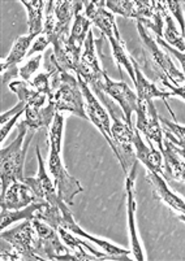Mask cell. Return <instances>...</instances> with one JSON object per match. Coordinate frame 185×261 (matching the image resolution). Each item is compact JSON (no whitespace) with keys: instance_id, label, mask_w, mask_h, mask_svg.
Masks as SVG:
<instances>
[{"instance_id":"6da1fadb","label":"cell","mask_w":185,"mask_h":261,"mask_svg":"<svg viewBox=\"0 0 185 261\" xmlns=\"http://www.w3.org/2000/svg\"><path fill=\"white\" fill-rule=\"evenodd\" d=\"M64 133V116L56 113L51 129L49 132L50 141V156H49V169L50 174L54 178L55 186L58 189L59 196L63 199L68 205H72L73 199L77 194L84 191V187L68 173L67 168L64 167L61 159V143H63Z\"/></svg>"},{"instance_id":"7a4b0ae2","label":"cell","mask_w":185,"mask_h":261,"mask_svg":"<svg viewBox=\"0 0 185 261\" xmlns=\"http://www.w3.org/2000/svg\"><path fill=\"white\" fill-rule=\"evenodd\" d=\"M35 132L29 129L26 121H21L17 125V137L9 146L3 147L0 151V178H2V194L3 196L8 187L13 182L25 181L24 164L29 144Z\"/></svg>"},{"instance_id":"3957f363","label":"cell","mask_w":185,"mask_h":261,"mask_svg":"<svg viewBox=\"0 0 185 261\" xmlns=\"http://www.w3.org/2000/svg\"><path fill=\"white\" fill-rule=\"evenodd\" d=\"M49 103L55 106L56 112H70L71 115L89 120L85 109L84 94L78 85L77 77H73L60 66L51 74V94L49 96Z\"/></svg>"},{"instance_id":"277c9868","label":"cell","mask_w":185,"mask_h":261,"mask_svg":"<svg viewBox=\"0 0 185 261\" xmlns=\"http://www.w3.org/2000/svg\"><path fill=\"white\" fill-rule=\"evenodd\" d=\"M32 221L37 231L34 252L39 260H77L70 247L65 243H61L58 230L38 218H33Z\"/></svg>"},{"instance_id":"5b68a950","label":"cell","mask_w":185,"mask_h":261,"mask_svg":"<svg viewBox=\"0 0 185 261\" xmlns=\"http://www.w3.org/2000/svg\"><path fill=\"white\" fill-rule=\"evenodd\" d=\"M137 30H138L142 43H144V46L148 48L149 54H150L151 60L155 64L156 68L162 72L160 75L167 78L168 82H171L174 86H181V85H184L185 75L175 66L170 54L167 51H163L162 47L156 43L154 38H151V35L149 34L146 28L141 22H137Z\"/></svg>"},{"instance_id":"8992f818","label":"cell","mask_w":185,"mask_h":261,"mask_svg":"<svg viewBox=\"0 0 185 261\" xmlns=\"http://www.w3.org/2000/svg\"><path fill=\"white\" fill-rule=\"evenodd\" d=\"M111 132H112L113 144L116 147V158L120 161L124 174L128 175L130 169L137 164L136 149H134L136 127L129 126L125 120H113Z\"/></svg>"},{"instance_id":"52a82bcc","label":"cell","mask_w":185,"mask_h":261,"mask_svg":"<svg viewBox=\"0 0 185 261\" xmlns=\"http://www.w3.org/2000/svg\"><path fill=\"white\" fill-rule=\"evenodd\" d=\"M2 239L11 244L22 260L41 261L34 252L37 231L32 220H24L15 229L2 230Z\"/></svg>"},{"instance_id":"ba28073f","label":"cell","mask_w":185,"mask_h":261,"mask_svg":"<svg viewBox=\"0 0 185 261\" xmlns=\"http://www.w3.org/2000/svg\"><path fill=\"white\" fill-rule=\"evenodd\" d=\"M77 80L78 85L81 87L82 94H84L85 109H86L87 118H89V121H91V123L96 125L97 129H98L99 132H101V134L106 138L107 143L110 144L111 149H112L113 155L116 156V147L115 144H113L112 132H111V118L110 115L107 113V109L102 106L101 101L98 100V98L92 94L90 87L85 84L81 78H77Z\"/></svg>"},{"instance_id":"9c48e42d","label":"cell","mask_w":185,"mask_h":261,"mask_svg":"<svg viewBox=\"0 0 185 261\" xmlns=\"http://www.w3.org/2000/svg\"><path fill=\"white\" fill-rule=\"evenodd\" d=\"M60 207H61V218H60L59 227H64V229H67L68 231H71L72 234L80 236L81 238L89 239L90 242H92V243H96L97 246H99L101 248H103L104 252L108 253L110 256H112L115 260H120V261L129 260L128 255L132 253V250H125V248L116 246V244L111 243V242L90 236L89 232L85 231V230L82 229L77 222H76L75 217H73V213L71 212L70 207H68V204L65 203V201H61Z\"/></svg>"},{"instance_id":"30bf717a","label":"cell","mask_w":185,"mask_h":261,"mask_svg":"<svg viewBox=\"0 0 185 261\" xmlns=\"http://www.w3.org/2000/svg\"><path fill=\"white\" fill-rule=\"evenodd\" d=\"M137 123L136 129L144 133L149 142L158 144L160 152L165 151L163 146V129L159 121V116L156 113L153 100H138V108L136 111Z\"/></svg>"},{"instance_id":"8fae6325","label":"cell","mask_w":185,"mask_h":261,"mask_svg":"<svg viewBox=\"0 0 185 261\" xmlns=\"http://www.w3.org/2000/svg\"><path fill=\"white\" fill-rule=\"evenodd\" d=\"M35 155L38 159V177L25 178V184L29 185L37 196V201H42L46 204H60L64 201L59 196L58 189L55 186V182L50 179V175L46 170V164H44L43 158L41 155L39 146L35 147Z\"/></svg>"},{"instance_id":"7c38bea8","label":"cell","mask_w":185,"mask_h":261,"mask_svg":"<svg viewBox=\"0 0 185 261\" xmlns=\"http://www.w3.org/2000/svg\"><path fill=\"white\" fill-rule=\"evenodd\" d=\"M104 92L111 100L116 101L122 108V112L124 115L125 122L129 126H133L132 123V115L136 112L138 108V98L137 94H134L133 90H130L129 86L125 84L124 81H112L107 75L104 74Z\"/></svg>"},{"instance_id":"4fadbf2b","label":"cell","mask_w":185,"mask_h":261,"mask_svg":"<svg viewBox=\"0 0 185 261\" xmlns=\"http://www.w3.org/2000/svg\"><path fill=\"white\" fill-rule=\"evenodd\" d=\"M137 164L130 169L129 174L125 179V191H127V215H128V229H129L130 243H132V253L134 258L138 261L146 260L142 250L141 242H140L138 231L136 225V192H134V179H136Z\"/></svg>"},{"instance_id":"5bb4252c","label":"cell","mask_w":185,"mask_h":261,"mask_svg":"<svg viewBox=\"0 0 185 261\" xmlns=\"http://www.w3.org/2000/svg\"><path fill=\"white\" fill-rule=\"evenodd\" d=\"M84 9L86 17L101 30L102 34L107 39L115 37L116 39L122 40L116 26L115 16L106 8L104 2H84Z\"/></svg>"},{"instance_id":"9a60e30c","label":"cell","mask_w":185,"mask_h":261,"mask_svg":"<svg viewBox=\"0 0 185 261\" xmlns=\"http://www.w3.org/2000/svg\"><path fill=\"white\" fill-rule=\"evenodd\" d=\"M2 211H18L37 201L34 191L25 182L16 181L8 187L3 196H0Z\"/></svg>"},{"instance_id":"2e32d148","label":"cell","mask_w":185,"mask_h":261,"mask_svg":"<svg viewBox=\"0 0 185 261\" xmlns=\"http://www.w3.org/2000/svg\"><path fill=\"white\" fill-rule=\"evenodd\" d=\"M146 181L149 182L151 190H153V195L158 200L162 201L175 212L185 215V201L180 196H177L174 191H171L162 175L158 173L149 172L146 174Z\"/></svg>"},{"instance_id":"e0dca14e","label":"cell","mask_w":185,"mask_h":261,"mask_svg":"<svg viewBox=\"0 0 185 261\" xmlns=\"http://www.w3.org/2000/svg\"><path fill=\"white\" fill-rule=\"evenodd\" d=\"M149 144H150V147L145 144L141 135H140V132L136 129V133H134V149H136L137 160L144 163V165L148 168L149 172L158 173V174L163 175L165 170H163L162 152L154 148V143L149 142Z\"/></svg>"},{"instance_id":"ac0fdd59","label":"cell","mask_w":185,"mask_h":261,"mask_svg":"<svg viewBox=\"0 0 185 261\" xmlns=\"http://www.w3.org/2000/svg\"><path fill=\"white\" fill-rule=\"evenodd\" d=\"M55 106L52 103H47L42 108L28 106L25 109V121L28 123L30 130L37 132L39 129H50V125H52L54 118L56 115Z\"/></svg>"},{"instance_id":"d6986e66","label":"cell","mask_w":185,"mask_h":261,"mask_svg":"<svg viewBox=\"0 0 185 261\" xmlns=\"http://www.w3.org/2000/svg\"><path fill=\"white\" fill-rule=\"evenodd\" d=\"M9 90L17 96L18 101H22L26 106L42 108L49 103V95L38 91L25 81H13L8 85Z\"/></svg>"},{"instance_id":"ffe728a7","label":"cell","mask_w":185,"mask_h":261,"mask_svg":"<svg viewBox=\"0 0 185 261\" xmlns=\"http://www.w3.org/2000/svg\"><path fill=\"white\" fill-rule=\"evenodd\" d=\"M91 21L84 15V2H75V18L71 30L70 43L76 48L81 49L90 33Z\"/></svg>"},{"instance_id":"44dd1931","label":"cell","mask_w":185,"mask_h":261,"mask_svg":"<svg viewBox=\"0 0 185 261\" xmlns=\"http://www.w3.org/2000/svg\"><path fill=\"white\" fill-rule=\"evenodd\" d=\"M37 37L38 35L34 34H26L17 38L15 43H13V46H12L8 56L2 59V65H0L2 72H4L7 69H11V68H18V64L24 59L28 58V54H29L30 48H32L33 42H34Z\"/></svg>"},{"instance_id":"7402d4cb","label":"cell","mask_w":185,"mask_h":261,"mask_svg":"<svg viewBox=\"0 0 185 261\" xmlns=\"http://www.w3.org/2000/svg\"><path fill=\"white\" fill-rule=\"evenodd\" d=\"M134 66V74H136V81H134V87H136L137 91V98L138 100H153V99H168L172 96L170 91H165V90H160L150 82L149 80H146L144 74H142L141 69H140L138 64L134 59H132Z\"/></svg>"},{"instance_id":"603a6c76","label":"cell","mask_w":185,"mask_h":261,"mask_svg":"<svg viewBox=\"0 0 185 261\" xmlns=\"http://www.w3.org/2000/svg\"><path fill=\"white\" fill-rule=\"evenodd\" d=\"M21 3L25 6L28 12V26L29 33L28 34L39 35L43 30L44 25V9L46 2L43 0H21Z\"/></svg>"},{"instance_id":"cb8c5ba5","label":"cell","mask_w":185,"mask_h":261,"mask_svg":"<svg viewBox=\"0 0 185 261\" xmlns=\"http://www.w3.org/2000/svg\"><path fill=\"white\" fill-rule=\"evenodd\" d=\"M158 4H159L160 12H162L163 21H165L163 37H165L166 43L170 44L174 48L179 49L180 52H185V37L176 29L174 18H172L171 13L168 12V9L166 8L165 2H158Z\"/></svg>"},{"instance_id":"d4e9b609","label":"cell","mask_w":185,"mask_h":261,"mask_svg":"<svg viewBox=\"0 0 185 261\" xmlns=\"http://www.w3.org/2000/svg\"><path fill=\"white\" fill-rule=\"evenodd\" d=\"M163 158H165V178L168 181H177L184 182L185 181V163H182L176 153L171 149L167 142H165V151L162 152Z\"/></svg>"},{"instance_id":"484cf974","label":"cell","mask_w":185,"mask_h":261,"mask_svg":"<svg viewBox=\"0 0 185 261\" xmlns=\"http://www.w3.org/2000/svg\"><path fill=\"white\" fill-rule=\"evenodd\" d=\"M43 205H46V203L34 201V203H32L30 205H28V207L22 208V210L2 211V216H0V227H2V230H4L8 225L20 221V220H33V218H35V213L41 210Z\"/></svg>"},{"instance_id":"4316f807","label":"cell","mask_w":185,"mask_h":261,"mask_svg":"<svg viewBox=\"0 0 185 261\" xmlns=\"http://www.w3.org/2000/svg\"><path fill=\"white\" fill-rule=\"evenodd\" d=\"M108 42H110L111 47H112L113 59H115L116 64H118L119 69H120L122 66H124V69L127 70L130 80L133 81V84H134V81H136V74H134L133 61H132V58L128 55L127 49H125L124 42H123V40L116 39L115 37L108 38Z\"/></svg>"},{"instance_id":"83f0119b","label":"cell","mask_w":185,"mask_h":261,"mask_svg":"<svg viewBox=\"0 0 185 261\" xmlns=\"http://www.w3.org/2000/svg\"><path fill=\"white\" fill-rule=\"evenodd\" d=\"M42 59H43L42 54L34 55V56H32V58L26 61L24 65H21L20 68H18V77L21 78V81H25V82H28V84L32 82L30 80H32L33 75L37 73V70L39 69Z\"/></svg>"},{"instance_id":"f1b7e54d","label":"cell","mask_w":185,"mask_h":261,"mask_svg":"<svg viewBox=\"0 0 185 261\" xmlns=\"http://www.w3.org/2000/svg\"><path fill=\"white\" fill-rule=\"evenodd\" d=\"M166 8L171 13L172 17L179 22L180 25V32L185 37V13H184V7H182V2H177V0H167L165 2Z\"/></svg>"},{"instance_id":"f546056e","label":"cell","mask_w":185,"mask_h":261,"mask_svg":"<svg viewBox=\"0 0 185 261\" xmlns=\"http://www.w3.org/2000/svg\"><path fill=\"white\" fill-rule=\"evenodd\" d=\"M33 87L38 91L44 92L50 96L51 94V74L49 72H44V73H39V74L34 75V78L30 82Z\"/></svg>"},{"instance_id":"4dcf8cb0","label":"cell","mask_w":185,"mask_h":261,"mask_svg":"<svg viewBox=\"0 0 185 261\" xmlns=\"http://www.w3.org/2000/svg\"><path fill=\"white\" fill-rule=\"evenodd\" d=\"M159 121L163 126H165L171 134L174 135L177 141L181 142L182 144H185V126H181V125H179V123L172 122V121H168L162 117H159Z\"/></svg>"},{"instance_id":"1f68e13d","label":"cell","mask_w":185,"mask_h":261,"mask_svg":"<svg viewBox=\"0 0 185 261\" xmlns=\"http://www.w3.org/2000/svg\"><path fill=\"white\" fill-rule=\"evenodd\" d=\"M154 39H155L156 43L159 44V46L162 47V48H165V51H167L168 54L172 55V56H174L175 59H177V60H179L180 65H181L182 74L185 75V52H180L179 49L174 48V47H171L170 44L166 43V40L163 39V38L155 37V38H154Z\"/></svg>"},{"instance_id":"d6a6232c","label":"cell","mask_w":185,"mask_h":261,"mask_svg":"<svg viewBox=\"0 0 185 261\" xmlns=\"http://www.w3.org/2000/svg\"><path fill=\"white\" fill-rule=\"evenodd\" d=\"M163 132H165L166 138H167V141L166 142H167L168 146L171 147V149H172L177 156H180V158H182L185 160V144H182L181 142L177 141V139L175 138L174 135L171 134L167 129L163 130Z\"/></svg>"},{"instance_id":"836d02e7","label":"cell","mask_w":185,"mask_h":261,"mask_svg":"<svg viewBox=\"0 0 185 261\" xmlns=\"http://www.w3.org/2000/svg\"><path fill=\"white\" fill-rule=\"evenodd\" d=\"M159 78L162 80V84L165 85L168 90H171L170 92L172 94V96H179L182 100H185V84L181 85V86H174V85L171 84V82H168L167 78H165L163 75H159Z\"/></svg>"},{"instance_id":"e575fe53","label":"cell","mask_w":185,"mask_h":261,"mask_svg":"<svg viewBox=\"0 0 185 261\" xmlns=\"http://www.w3.org/2000/svg\"><path fill=\"white\" fill-rule=\"evenodd\" d=\"M0 258H2V260H3V261H6V260H9V261L22 260V258H21V256L18 255V253L16 252V251L13 250V248H12L11 244H9L8 250H6V247H4V246H2V252H0Z\"/></svg>"},{"instance_id":"d590c367","label":"cell","mask_w":185,"mask_h":261,"mask_svg":"<svg viewBox=\"0 0 185 261\" xmlns=\"http://www.w3.org/2000/svg\"><path fill=\"white\" fill-rule=\"evenodd\" d=\"M177 217H179V220H181L182 222H185V215H182V213H181V215H179Z\"/></svg>"}]
</instances>
